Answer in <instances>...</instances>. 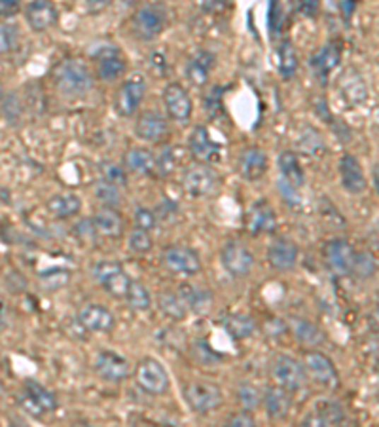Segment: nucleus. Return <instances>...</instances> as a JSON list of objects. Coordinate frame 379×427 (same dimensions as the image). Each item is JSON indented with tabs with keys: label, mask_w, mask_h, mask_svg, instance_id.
Wrapping results in <instances>:
<instances>
[{
	"label": "nucleus",
	"mask_w": 379,
	"mask_h": 427,
	"mask_svg": "<svg viewBox=\"0 0 379 427\" xmlns=\"http://www.w3.org/2000/svg\"><path fill=\"white\" fill-rule=\"evenodd\" d=\"M279 192L283 194V198L288 203H294V205L300 203V194H298L300 190L292 188V186H288V184H284L283 181H279Z\"/></svg>",
	"instance_id": "nucleus-51"
},
{
	"label": "nucleus",
	"mask_w": 379,
	"mask_h": 427,
	"mask_svg": "<svg viewBox=\"0 0 379 427\" xmlns=\"http://www.w3.org/2000/svg\"><path fill=\"white\" fill-rule=\"evenodd\" d=\"M16 42H18V29L13 25L0 21V55L12 52Z\"/></svg>",
	"instance_id": "nucleus-44"
},
{
	"label": "nucleus",
	"mask_w": 379,
	"mask_h": 427,
	"mask_svg": "<svg viewBox=\"0 0 379 427\" xmlns=\"http://www.w3.org/2000/svg\"><path fill=\"white\" fill-rule=\"evenodd\" d=\"M129 361L118 351L103 350L95 357V370L107 382H122L129 376Z\"/></svg>",
	"instance_id": "nucleus-16"
},
{
	"label": "nucleus",
	"mask_w": 379,
	"mask_h": 427,
	"mask_svg": "<svg viewBox=\"0 0 379 427\" xmlns=\"http://www.w3.org/2000/svg\"><path fill=\"white\" fill-rule=\"evenodd\" d=\"M47 211L54 215L55 219H71L74 215L80 213L82 209V200L74 192H59L47 200Z\"/></svg>",
	"instance_id": "nucleus-29"
},
{
	"label": "nucleus",
	"mask_w": 379,
	"mask_h": 427,
	"mask_svg": "<svg viewBox=\"0 0 379 427\" xmlns=\"http://www.w3.org/2000/svg\"><path fill=\"white\" fill-rule=\"evenodd\" d=\"M125 167L136 175H154L156 156L146 149H131L125 154Z\"/></svg>",
	"instance_id": "nucleus-35"
},
{
	"label": "nucleus",
	"mask_w": 379,
	"mask_h": 427,
	"mask_svg": "<svg viewBox=\"0 0 379 427\" xmlns=\"http://www.w3.org/2000/svg\"><path fill=\"white\" fill-rule=\"evenodd\" d=\"M163 262L173 273L180 275H194L202 270V258L196 249L186 245H171L163 253Z\"/></svg>",
	"instance_id": "nucleus-12"
},
{
	"label": "nucleus",
	"mask_w": 379,
	"mask_h": 427,
	"mask_svg": "<svg viewBox=\"0 0 379 427\" xmlns=\"http://www.w3.org/2000/svg\"><path fill=\"white\" fill-rule=\"evenodd\" d=\"M264 404H266L267 414L275 418V420H281L284 416L288 414V410H291L292 399L291 393L283 389V387H267L266 395H264Z\"/></svg>",
	"instance_id": "nucleus-31"
},
{
	"label": "nucleus",
	"mask_w": 379,
	"mask_h": 427,
	"mask_svg": "<svg viewBox=\"0 0 379 427\" xmlns=\"http://www.w3.org/2000/svg\"><path fill=\"white\" fill-rule=\"evenodd\" d=\"M0 95H2V88H0Z\"/></svg>",
	"instance_id": "nucleus-56"
},
{
	"label": "nucleus",
	"mask_w": 379,
	"mask_h": 427,
	"mask_svg": "<svg viewBox=\"0 0 379 427\" xmlns=\"http://www.w3.org/2000/svg\"><path fill=\"white\" fill-rule=\"evenodd\" d=\"M76 234L82 239H89V237L97 236V230H95L93 220H82L80 224H76Z\"/></svg>",
	"instance_id": "nucleus-53"
},
{
	"label": "nucleus",
	"mask_w": 379,
	"mask_h": 427,
	"mask_svg": "<svg viewBox=\"0 0 379 427\" xmlns=\"http://www.w3.org/2000/svg\"><path fill=\"white\" fill-rule=\"evenodd\" d=\"M237 169L245 181H260L267 173V154L260 147H249L239 156Z\"/></svg>",
	"instance_id": "nucleus-23"
},
{
	"label": "nucleus",
	"mask_w": 379,
	"mask_h": 427,
	"mask_svg": "<svg viewBox=\"0 0 379 427\" xmlns=\"http://www.w3.org/2000/svg\"><path fill=\"white\" fill-rule=\"evenodd\" d=\"M136 384L150 395H161L169 387V374L154 357H144L135 368Z\"/></svg>",
	"instance_id": "nucleus-6"
},
{
	"label": "nucleus",
	"mask_w": 379,
	"mask_h": 427,
	"mask_svg": "<svg viewBox=\"0 0 379 427\" xmlns=\"http://www.w3.org/2000/svg\"><path fill=\"white\" fill-rule=\"evenodd\" d=\"M188 147L194 158L203 161V166L222 160V147L211 139V133L205 125H196L192 130L188 137Z\"/></svg>",
	"instance_id": "nucleus-13"
},
{
	"label": "nucleus",
	"mask_w": 379,
	"mask_h": 427,
	"mask_svg": "<svg viewBox=\"0 0 379 427\" xmlns=\"http://www.w3.org/2000/svg\"><path fill=\"white\" fill-rule=\"evenodd\" d=\"M135 133L139 139L146 142H156L167 135V120L163 114L156 110H146L136 118Z\"/></svg>",
	"instance_id": "nucleus-24"
},
{
	"label": "nucleus",
	"mask_w": 379,
	"mask_h": 427,
	"mask_svg": "<svg viewBox=\"0 0 379 427\" xmlns=\"http://www.w3.org/2000/svg\"><path fill=\"white\" fill-rule=\"evenodd\" d=\"M57 397L54 392H49L47 387L40 386L35 380H29L23 386V395H21V406L33 416H46L52 414L57 409Z\"/></svg>",
	"instance_id": "nucleus-7"
},
{
	"label": "nucleus",
	"mask_w": 379,
	"mask_h": 427,
	"mask_svg": "<svg viewBox=\"0 0 379 427\" xmlns=\"http://www.w3.org/2000/svg\"><path fill=\"white\" fill-rule=\"evenodd\" d=\"M167 25V8L152 2L142 4L133 13V33L141 40H154L163 33Z\"/></svg>",
	"instance_id": "nucleus-2"
},
{
	"label": "nucleus",
	"mask_w": 379,
	"mask_h": 427,
	"mask_svg": "<svg viewBox=\"0 0 379 427\" xmlns=\"http://www.w3.org/2000/svg\"><path fill=\"white\" fill-rule=\"evenodd\" d=\"M220 262L230 275L233 278H243L255 266V255L250 253L243 244L239 241H228L222 247L220 253Z\"/></svg>",
	"instance_id": "nucleus-9"
},
{
	"label": "nucleus",
	"mask_w": 379,
	"mask_h": 427,
	"mask_svg": "<svg viewBox=\"0 0 379 427\" xmlns=\"http://www.w3.org/2000/svg\"><path fill=\"white\" fill-rule=\"evenodd\" d=\"M54 84L57 91L65 97L76 99L82 97L93 86V78L88 65L78 57H69L57 63L54 69Z\"/></svg>",
	"instance_id": "nucleus-1"
},
{
	"label": "nucleus",
	"mask_w": 379,
	"mask_h": 427,
	"mask_svg": "<svg viewBox=\"0 0 379 427\" xmlns=\"http://www.w3.org/2000/svg\"><path fill=\"white\" fill-rule=\"evenodd\" d=\"M339 178H342V186L351 194L366 192V175H364V169H362L361 161H358L356 156H342V160H339Z\"/></svg>",
	"instance_id": "nucleus-22"
},
{
	"label": "nucleus",
	"mask_w": 379,
	"mask_h": 427,
	"mask_svg": "<svg viewBox=\"0 0 379 427\" xmlns=\"http://www.w3.org/2000/svg\"><path fill=\"white\" fill-rule=\"evenodd\" d=\"M237 393H239V401L243 403L245 409H255L256 404L262 401L258 387H255L252 384H241L239 389H237Z\"/></svg>",
	"instance_id": "nucleus-45"
},
{
	"label": "nucleus",
	"mask_w": 379,
	"mask_h": 427,
	"mask_svg": "<svg viewBox=\"0 0 379 427\" xmlns=\"http://www.w3.org/2000/svg\"><path fill=\"white\" fill-rule=\"evenodd\" d=\"M245 226L252 236H260V234H269L275 230L277 226V217L275 211L266 200H258L256 203L250 205V209L247 211L245 217Z\"/></svg>",
	"instance_id": "nucleus-18"
},
{
	"label": "nucleus",
	"mask_w": 379,
	"mask_h": 427,
	"mask_svg": "<svg viewBox=\"0 0 379 427\" xmlns=\"http://www.w3.org/2000/svg\"><path fill=\"white\" fill-rule=\"evenodd\" d=\"M298 255H300V249L298 245L288 239V237H277L273 239L269 249H267V262L273 270L277 272H286V270H292L296 266Z\"/></svg>",
	"instance_id": "nucleus-17"
},
{
	"label": "nucleus",
	"mask_w": 379,
	"mask_h": 427,
	"mask_svg": "<svg viewBox=\"0 0 379 427\" xmlns=\"http://www.w3.org/2000/svg\"><path fill=\"white\" fill-rule=\"evenodd\" d=\"M303 370L320 387H326V389H336L338 387V370L334 367V363L325 353H320V351H309V353H305V367H303Z\"/></svg>",
	"instance_id": "nucleus-10"
},
{
	"label": "nucleus",
	"mask_w": 379,
	"mask_h": 427,
	"mask_svg": "<svg viewBox=\"0 0 379 427\" xmlns=\"http://www.w3.org/2000/svg\"><path fill=\"white\" fill-rule=\"evenodd\" d=\"M300 144H302L303 152H308V156H322L325 152V142L322 137L319 135V131L313 127H308L300 135Z\"/></svg>",
	"instance_id": "nucleus-41"
},
{
	"label": "nucleus",
	"mask_w": 379,
	"mask_h": 427,
	"mask_svg": "<svg viewBox=\"0 0 379 427\" xmlns=\"http://www.w3.org/2000/svg\"><path fill=\"white\" fill-rule=\"evenodd\" d=\"M21 10L18 0H0V18H12Z\"/></svg>",
	"instance_id": "nucleus-50"
},
{
	"label": "nucleus",
	"mask_w": 379,
	"mask_h": 427,
	"mask_svg": "<svg viewBox=\"0 0 379 427\" xmlns=\"http://www.w3.org/2000/svg\"><path fill=\"white\" fill-rule=\"evenodd\" d=\"M279 173H281V181L288 184L292 188L300 190L305 183V173H303L302 161L298 158L296 152L292 150H283L277 158Z\"/></svg>",
	"instance_id": "nucleus-27"
},
{
	"label": "nucleus",
	"mask_w": 379,
	"mask_h": 427,
	"mask_svg": "<svg viewBox=\"0 0 379 427\" xmlns=\"http://www.w3.org/2000/svg\"><path fill=\"white\" fill-rule=\"evenodd\" d=\"M91 220H93L97 234H101L105 237H118L124 232V220H122V215L118 213V209H99Z\"/></svg>",
	"instance_id": "nucleus-30"
},
{
	"label": "nucleus",
	"mask_w": 379,
	"mask_h": 427,
	"mask_svg": "<svg viewBox=\"0 0 379 427\" xmlns=\"http://www.w3.org/2000/svg\"><path fill=\"white\" fill-rule=\"evenodd\" d=\"M214 63H216V57H214L213 52L202 50V52L192 55L188 63H186V76L194 86L202 88V86L207 84L209 76H211V72L214 69Z\"/></svg>",
	"instance_id": "nucleus-26"
},
{
	"label": "nucleus",
	"mask_w": 379,
	"mask_h": 427,
	"mask_svg": "<svg viewBox=\"0 0 379 427\" xmlns=\"http://www.w3.org/2000/svg\"><path fill=\"white\" fill-rule=\"evenodd\" d=\"M93 279L114 298H125L131 278L116 261H97L91 268Z\"/></svg>",
	"instance_id": "nucleus-3"
},
{
	"label": "nucleus",
	"mask_w": 379,
	"mask_h": 427,
	"mask_svg": "<svg viewBox=\"0 0 379 427\" xmlns=\"http://www.w3.org/2000/svg\"><path fill=\"white\" fill-rule=\"evenodd\" d=\"M339 61H342V44L334 40L320 47L319 52L309 59V67L320 82H326L332 71L338 69Z\"/></svg>",
	"instance_id": "nucleus-21"
},
{
	"label": "nucleus",
	"mask_w": 379,
	"mask_h": 427,
	"mask_svg": "<svg viewBox=\"0 0 379 427\" xmlns=\"http://www.w3.org/2000/svg\"><path fill=\"white\" fill-rule=\"evenodd\" d=\"M222 326L233 340H245L255 334L256 321L247 314H230L222 319Z\"/></svg>",
	"instance_id": "nucleus-32"
},
{
	"label": "nucleus",
	"mask_w": 379,
	"mask_h": 427,
	"mask_svg": "<svg viewBox=\"0 0 379 427\" xmlns=\"http://www.w3.org/2000/svg\"><path fill=\"white\" fill-rule=\"evenodd\" d=\"M160 308L161 312H163L167 317H171V319H182L184 315H186V308H184L182 302H180V298H178L175 292H165V295H161Z\"/></svg>",
	"instance_id": "nucleus-42"
},
{
	"label": "nucleus",
	"mask_w": 379,
	"mask_h": 427,
	"mask_svg": "<svg viewBox=\"0 0 379 427\" xmlns=\"http://www.w3.org/2000/svg\"><path fill=\"white\" fill-rule=\"evenodd\" d=\"M95 198H97V202L103 203V207L116 209L122 202V192H119L118 186L107 183V181H101L95 186Z\"/></svg>",
	"instance_id": "nucleus-38"
},
{
	"label": "nucleus",
	"mask_w": 379,
	"mask_h": 427,
	"mask_svg": "<svg viewBox=\"0 0 379 427\" xmlns=\"http://www.w3.org/2000/svg\"><path fill=\"white\" fill-rule=\"evenodd\" d=\"M273 380L286 392H298L305 384V370L300 361L291 355H279L272 367Z\"/></svg>",
	"instance_id": "nucleus-8"
},
{
	"label": "nucleus",
	"mask_w": 379,
	"mask_h": 427,
	"mask_svg": "<svg viewBox=\"0 0 379 427\" xmlns=\"http://www.w3.org/2000/svg\"><path fill=\"white\" fill-rule=\"evenodd\" d=\"M291 329L294 332V336L305 346H319L325 340L319 326L311 323V321L303 319V317H292Z\"/></svg>",
	"instance_id": "nucleus-36"
},
{
	"label": "nucleus",
	"mask_w": 379,
	"mask_h": 427,
	"mask_svg": "<svg viewBox=\"0 0 379 427\" xmlns=\"http://www.w3.org/2000/svg\"><path fill=\"white\" fill-rule=\"evenodd\" d=\"M222 91L224 89L220 88V86H216V88L211 89V93L207 95V99H205V107H207V113L211 114V116H218L220 113H222Z\"/></svg>",
	"instance_id": "nucleus-48"
},
{
	"label": "nucleus",
	"mask_w": 379,
	"mask_h": 427,
	"mask_svg": "<svg viewBox=\"0 0 379 427\" xmlns=\"http://www.w3.org/2000/svg\"><path fill=\"white\" fill-rule=\"evenodd\" d=\"M182 395L186 399V403L194 412L205 414L211 412L222 403V389L218 386H214L211 382H190L182 387Z\"/></svg>",
	"instance_id": "nucleus-5"
},
{
	"label": "nucleus",
	"mask_w": 379,
	"mask_h": 427,
	"mask_svg": "<svg viewBox=\"0 0 379 427\" xmlns=\"http://www.w3.org/2000/svg\"><path fill=\"white\" fill-rule=\"evenodd\" d=\"M135 224H136V228H141V230L150 232L156 224H158V215L146 207H136Z\"/></svg>",
	"instance_id": "nucleus-47"
},
{
	"label": "nucleus",
	"mask_w": 379,
	"mask_h": 427,
	"mask_svg": "<svg viewBox=\"0 0 379 427\" xmlns=\"http://www.w3.org/2000/svg\"><path fill=\"white\" fill-rule=\"evenodd\" d=\"M216 175L211 167L194 166L184 173L182 186L184 192L192 198H205L216 188Z\"/></svg>",
	"instance_id": "nucleus-15"
},
{
	"label": "nucleus",
	"mask_w": 379,
	"mask_h": 427,
	"mask_svg": "<svg viewBox=\"0 0 379 427\" xmlns=\"http://www.w3.org/2000/svg\"><path fill=\"white\" fill-rule=\"evenodd\" d=\"M163 105L169 116L177 122H188L194 113V103L188 89L178 82H169L163 88Z\"/></svg>",
	"instance_id": "nucleus-11"
},
{
	"label": "nucleus",
	"mask_w": 379,
	"mask_h": 427,
	"mask_svg": "<svg viewBox=\"0 0 379 427\" xmlns=\"http://www.w3.org/2000/svg\"><path fill=\"white\" fill-rule=\"evenodd\" d=\"M25 19L35 33H44V30L52 29L57 19H59V10L55 4L47 2V0H36L30 2L25 8Z\"/></svg>",
	"instance_id": "nucleus-19"
},
{
	"label": "nucleus",
	"mask_w": 379,
	"mask_h": 427,
	"mask_svg": "<svg viewBox=\"0 0 379 427\" xmlns=\"http://www.w3.org/2000/svg\"><path fill=\"white\" fill-rule=\"evenodd\" d=\"M322 255H325L326 266L330 268L336 275H347V273H351L353 258H355V249L351 247L347 239H342V237L330 239L325 245Z\"/></svg>",
	"instance_id": "nucleus-14"
},
{
	"label": "nucleus",
	"mask_w": 379,
	"mask_h": 427,
	"mask_svg": "<svg viewBox=\"0 0 379 427\" xmlns=\"http://www.w3.org/2000/svg\"><path fill=\"white\" fill-rule=\"evenodd\" d=\"M177 166V156H175V150L171 147H165V149L161 150L160 154L156 156V167L154 173H158L160 177L163 175H169V173L175 169Z\"/></svg>",
	"instance_id": "nucleus-43"
},
{
	"label": "nucleus",
	"mask_w": 379,
	"mask_h": 427,
	"mask_svg": "<svg viewBox=\"0 0 379 427\" xmlns=\"http://www.w3.org/2000/svg\"><path fill=\"white\" fill-rule=\"evenodd\" d=\"M302 427H330V421L322 414H308L303 418Z\"/></svg>",
	"instance_id": "nucleus-52"
},
{
	"label": "nucleus",
	"mask_w": 379,
	"mask_h": 427,
	"mask_svg": "<svg viewBox=\"0 0 379 427\" xmlns=\"http://www.w3.org/2000/svg\"><path fill=\"white\" fill-rule=\"evenodd\" d=\"M97 72L103 80H116L125 72V57L116 46H107L97 54Z\"/></svg>",
	"instance_id": "nucleus-25"
},
{
	"label": "nucleus",
	"mask_w": 379,
	"mask_h": 427,
	"mask_svg": "<svg viewBox=\"0 0 379 427\" xmlns=\"http://www.w3.org/2000/svg\"><path fill=\"white\" fill-rule=\"evenodd\" d=\"M177 297L180 298V302L186 308V312H205L211 306L213 298L211 292L205 289H197L194 285H180V291L177 292Z\"/></svg>",
	"instance_id": "nucleus-33"
},
{
	"label": "nucleus",
	"mask_w": 379,
	"mask_h": 427,
	"mask_svg": "<svg viewBox=\"0 0 379 427\" xmlns=\"http://www.w3.org/2000/svg\"><path fill=\"white\" fill-rule=\"evenodd\" d=\"M78 323L93 332H108L116 325V317L107 306L103 304H86L78 312Z\"/></svg>",
	"instance_id": "nucleus-20"
},
{
	"label": "nucleus",
	"mask_w": 379,
	"mask_h": 427,
	"mask_svg": "<svg viewBox=\"0 0 379 427\" xmlns=\"http://www.w3.org/2000/svg\"><path fill=\"white\" fill-rule=\"evenodd\" d=\"M127 247H129L133 253L144 255V253H150V251H152V247H154V241H152L150 232L141 230V228H135V230H131L129 237H127Z\"/></svg>",
	"instance_id": "nucleus-40"
},
{
	"label": "nucleus",
	"mask_w": 379,
	"mask_h": 427,
	"mask_svg": "<svg viewBox=\"0 0 379 427\" xmlns=\"http://www.w3.org/2000/svg\"><path fill=\"white\" fill-rule=\"evenodd\" d=\"M103 177H105V181L110 184H114V186H124L125 181H127V175H125V169H122L119 166H116V164H105L103 166Z\"/></svg>",
	"instance_id": "nucleus-46"
},
{
	"label": "nucleus",
	"mask_w": 379,
	"mask_h": 427,
	"mask_svg": "<svg viewBox=\"0 0 379 427\" xmlns=\"http://www.w3.org/2000/svg\"><path fill=\"white\" fill-rule=\"evenodd\" d=\"M0 202L10 203V194H6V190L0 188Z\"/></svg>",
	"instance_id": "nucleus-55"
},
{
	"label": "nucleus",
	"mask_w": 379,
	"mask_h": 427,
	"mask_svg": "<svg viewBox=\"0 0 379 427\" xmlns=\"http://www.w3.org/2000/svg\"><path fill=\"white\" fill-rule=\"evenodd\" d=\"M375 256L368 251H362V253H355V258H353V266H351V273H355L356 278L361 279H370L373 278L375 273Z\"/></svg>",
	"instance_id": "nucleus-39"
},
{
	"label": "nucleus",
	"mask_w": 379,
	"mask_h": 427,
	"mask_svg": "<svg viewBox=\"0 0 379 427\" xmlns=\"http://www.w3.org/2000/svg\"><path fill=\"white\" fill-rule=\"evenodd\" d=\"M226 427H256L255 416L250 412H239V414H233L228 420Z\"/></svg>",
	"instance_id": "nucleus-49"
},
{
	"label": "nucleus",
	"mask_w": 379,
	"mask_h": 427,
	"mask_svg": "<svg viewBox=\"0 0 379 427\" xmlns=\"http://www.w3.org/2000/svg\"><path fill=\"white\" fill-rule=\"evenodd\" d=\"M125 300L129 304V308L135 312H148L152 308V295H150L148 287L142 285L141 281H131L129 289L125 292Z\"/></svg>",
	"instance_id": "nucleus-37"
},
{
	"label": "nucleus",
	"mask_w": 379,
	"mask_h": 427,
	"mask_svg": "<svg viewBox=\"0 0 379 427\" xmlns=\"http://www.w3.org/2000/svg\"><path fill=\"white\" fill-rule=\"evenodd\" d=\"M6 326V304L0 300V331Z\"/></svg>",
	"instance_id": "nucleus-54"
},
{
	"label": "nucleus",
	"mask_w": 379,
	"mask_h": 427,
	"mask_svg": "<svg viewBox=\"0 0 379 427\" xmlns=\"http://www.w3.org/2000/svg\"><path fill=\"white\" fill-rule=\"evenodd\" d=\"M339 97H344V101L349 107H356L361 103L366 101L368 97V88L362 76L356 71H347L339 82Z\"/></svg>",
	"instance_id": "nucleus-28"
},
{
	"label": "nucleus",
	"mask_w": 379,
	"mask_h": 427,
	"mask_svg": "<svg viewBox=\"0 0 379 427\" xmlns=\"http://www.w3.org/2000/svg\"><path fill=\"white\" fill-rule=\"evenodd\" d=\"M146 93V78L141 72H133L125 78L122 86L118 88L116 99H114V108L119 116L129 118L136 113V108L141 107L142 99Z\"/></svg>",
	"instance_id": "nucleus-4"
},
{
	"label": "nucleus",
	"mask_w": 379,
	"mask_h": 427,
	"mask_svg": "<svg viewBox=\"0 0 379 427\" xmlns=\"http://www.w3.org/2000/svg\"><path fill=\"white\" fill-rule=\"evenodd\" d=\"M298 65H300V59H298L296 47H294V44H292L291 40H283L279 44L277 50L279 74H281L284 80H291L298 72Z\"/></svg>",
	"instance_id": "nucleus-34"
}]
</instances>
